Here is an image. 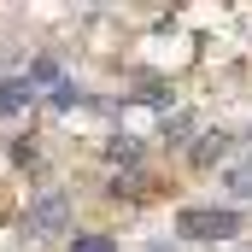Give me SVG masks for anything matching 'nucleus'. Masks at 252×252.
I'll list each match as a JSON object with an SVG mask.
<instances>
[{"instance_id": "f257e3e1", "label": "nucleus", "mask_w": 252, "mask_h": 252, "mask_svg": "<svg viewBox=\"0 0 252 252\" xmlns=\"http://www.w3.org/2000/svg\"><path fill=\"white\" fill-rule=\"evenodd\" d=\"M241 229L235 211H182V235L188 241H229Z\"/></svg>"}, {"instance_id": "f03ea898", "label": "nucleus", "mask_w": 252, "mask_h": 252, "mask_svg": "<svg viewBox=\"0 0 252 252\" xmlns=\"http://www.w3.org/2000/svg\"><path fill=\"white\" fill-rule=\"evenodd\" d=\"M64 223H70V199H64V193H41V199L30 205V235H35V241H53Z\"/></svg>"}, {"instance_id": "7ed1b4c3", "label": "nucleus", "mask_w": 252, "mask_h": 252, "mask_svg": "<svg viewBox=\"0 0 252 252\" xmlns=\"http://www.w3.org/2000/svg\"><path fill=\"white\" fill-rule=\"evenodd\" d=\"M24 106H30V82H0V118H12Z\"/></svg>"}, {"instance_id": "20e7f679", "label": "nucleus", "mask_w": 252, "mask_h": 252, "mask_svg": "<svg viewBox=\"0 0 252 252\" xmlns=\"http://www.w3.org/2000/svg\"><path fill=\"white\" fill-rule=\"evenodd\" d=\"M70 252H118L112 235H82V241H70Z\"/></svg>"}, {"instance_id": "39448f33", "label": "nucleus", "mask_w": 252, "mask_h": 252, "mask_svg": "<svg viewBox=\"0 0 252 252\" xmlns=\"http://www.w3.org/2000/svg\"><path fill=\"white\" fill-rule=\"evenodd\" d=\"M223 147H229V141H223V135H211V141H199V153H193V158H199V164H211V158H223Z\"/></svg>"}, {"instance_id": "423d86ee", "label": "nucleus", "mask_w": 252, "mask_h": 252, "mask_svg": "<svg viewBox=\"0 0 252 252\" xmlns=\"http://www.w3.org/2000/svg\"><path fill=\"white\" fill-rule=\"evenodd\" d=\"M229 188H235V193H252V164H241V170L229 176Z\"/></svg>"}]
</instances>
